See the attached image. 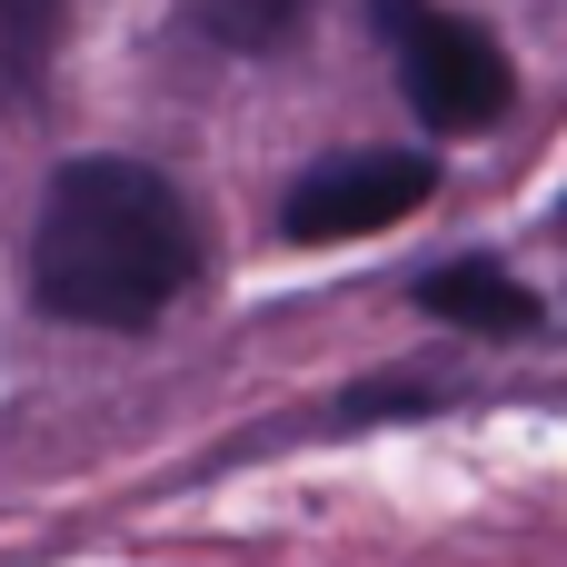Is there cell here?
Wrapping results in <instances>:
<instances>
[{
  "label": "cell",
  "mask_w": 567,
  "mask_h": 567,
  "mask_svg": "<svg viewBox=\"0 0 567 567\" xmlns=\"http://www.w3.org/2000/svg\"><path fill=\"white\" fill-rule=\"evenodd\" d=\"M429 199H439V159L429 150H339V159L289 179L279 229L299 249H329V239H379V229L419 219Z\"/></svg>",
  "instance_id": "3957f363"
},
{
  "label": "cell",
  "mask_w": 567,
  "mask_h": 567,
  "mask_svg": "<svg viewBox=\"0 0 567 567\" xmlns=\"http://www.w3.org/2000/svg\"><path fill=\"white\" fill-rule=\"evenodd\" d=\"M199 289L189 199L120 150L60 159L30 219V299L70 329H150Z\"/></svg>",
  "instance_id": "6da1fadb"
},
{
  "label": "cell",
  "mask_w": 567,
  "mask_h": 567,
  "mask_svg": "<svg viewBox=\"0 0 567 567\" xmlns=\"http://www.w3.org/2000/svg\"><path fill=\"white\" fill-rule=\"evenodd\" d=\"M409 299H419L439 329H458V339H528V329H538V289L508 279L498 259H439V269H419Z\"/></svg>",
  "instance_id": "277c9868"
},
{
  "label": "cell",
  "mask_w": 567,
  "mask_h": 567,
  "mask_svg": "<svg viewBox=\"0 0 567 567\" xmlns=\"http://www.w3.org/2000/svg\"><path fill=\"white\" fill-rule=\"evenodd\" d=\"M299 10H309V0H199V30H209L219 50H279V40L299 30Z\"/></svg>",
  "instance_id": "8992f818"
},
{
  "label": "cell",
  "mask_w": 567,
  "mask_h": 567,
  "mask_svg": "<svg viewBox=\"0 0 567 567\" xmlns=\"http://www.w3.org/2000/svg\"><path fill=\"white\" fill-rule=\"evenodd\" d=\"M60 20H70V0H0V110H30L40 100L50 50H60Z\"/></svg>",
  "instance_id": "5b68a950"
},
{
  "label": "cell",
  "mask_w": 567,
  "mask_h": 567,
  "mask_svg": "<svg viewBox=\"0 0 567 567\" xmlns=\"http://www.w3.org/2000/svg\"><path fill=\"white\" fill-rule=\"evenodd\" d=\"M369 20H379V40H389L399 100L419 110L429 140H488V130L518 110V70H508V50L488 40V20L439 10V0H369Z\"/></svg>",
  "instance_id": "7a4b0ae2"
}]
</instances>
